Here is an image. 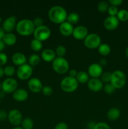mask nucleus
<instances>
[{
    "label": "nucleus",
    "mask_w": 128,
    "mask_h": 129,
    "mask_svg": "<svg viewBox=\"0 0 128 129\" xmlns=\"http://www.w3.org/2000/svg\"><path fill=\"white\" fill-rule=\"evenodd\" d=\"M68 14L67 11L62 6L56 5L49 10L48 18L55 23H62L67 20Z\"/></svg>",
    "instance_id": "obj_1"
},
{
    "label": "nucleus",
    "mask_w": 128,
    "mask_h": 129,
    "mask_svg": "<svg viewBox=\"0 0 128 129\" xmlns=\"http://www.w3.org/2000/svg\"><path fill=\"white\" fill-rule=\"evenodd\" d=\"M16 29L17 32L23 36H28L33 34L35 26L32 20L28 19H23L16 24Z\"/></svg>",
    "instance_id": "obj_2"
},
{
    "label": "nucleus",
    "mask_w": 128,
    "mask_h": 129,
    "mask_svg": "<svg viewBox=\"0 0 128 129\" xmlns=\"http://www.w3.org/2000/svg\"><path fill=\"white\" fill-rule=\"evenodd\" d=\"M79 83L75 78L67 76L61 80L60 87L63 91L67 93H72L78 88Z\"/></svg>",
    "instance_id": "obj_3"
},
{
    "label": "nucleus",
    "mask_w": 128,
    "mask_h": 129,
    "mask_svg": "<svg viewBox=\"0 0 128 129\" xmlns=\"http://www.w3.org/2000/svg\"><path fill=\"white\" fill-rule=\"evenodd\" d=\"M52 68L58 74H65L69 70V63L64 57H57L52 62Z\"/></svg>",
    "instance_id": "obj_4"
},
{
    "label": "nucleus",
    "mask_w": 128,
    "mask_h": 129,
    "mask_svg": "<svg viewBox=\"0 0 128 129\" xmlns=\"http://www.w3.org/2000/svg\"><path fill=\"white\" fill-rule=\"evenodd\" d=\"M126 82V77L122 71L116 70L112 73V78L110 83L115 89H120L124 86Z\"/></svg>",
    "instance_id": "obj_5"
},
{
    "label": "nucleus",
    "mask_w": 128,
    "mask_h": 129,
    "mask_svg": "<svg viewBox=\"0 0 128 129\" xmlns=\"http://www.w3.org/2000/svg\"><path fill=\"white\" fill-rule=\"evenodd\" d=\"M84 43L85 46L89 49H96L101 44V38L98 34L92 33L85 37Z\"/></svg>",
    "instance_id": "obj_6"
},
{
    "label": "nucleus",
    "mask_w": 128,
    "mask_h": 129,
    "mask_svg": "<svg viewBox=\"0 0 128 129\" xmlns=\"http://www.w3.org/2000/svg\"><path fill=\"white\" fill-rule=\"evenodd\" d=\"M51 35V30L46 25H43L40 27L35 28L33 32V36L35 39L40 41H45L47 40Z\"/></svg>",
    "instance_id": "obj_7"
},
{
    "label": "nucleus",
    "mask_w": 128,
    "mask_h": 129,
    "mask_svg": "<svg viewBox=\"0 0 128 129\" xmlns=\"http://www.w3.org/2000/svg\"><path fill=\"white\" fill-rule=\"evenodd\" d=\"M17 76L21 80H26L31 77L33 74V68L30 64H25L19 66L16 71Z\"/></svg>",
    "instance_id": "obj_8"
},
{
    "label": "nucleus",
    "mask_w": 128,
    "mask_h": 129,
    "mask_svg": "<svg viewBox=\"0 0 128 129\" xmlns=\"http://www.w3.org/2000/svg\"><path fill=\"white\" fill-rule=\"evenodd\" d=\"M8 119L13 125L18 127L20 124H21L23 118L20 111L17 109H13L10 110L8 114Z\"/></svg>",
    "instance_id": "obj_9"
},
{
    "label": "nucleus",
    "mask_w": 128,
    "mask_h": 129,
    "mask_svg": "<svg viewBox=\"0 0 128 129\" xmlns=\"http://www.w3.org/2000/svg\"><path fill=\"white\" fill-rule=\"evenodd\" d=\"M18 82L12 78H8L5 79L1 84L3 91L6 93H14L17 89Z\"/></svg>",
    "instance_id": "obj_10"
},
{
    "label": "nucleus",
    "mask_w": 128,
    "mask_h": 129,
    "mask_svg": "<svg viewBox=\"0 0 128 129\" xmlns=\"http://www.w3.org/2000/svg\"><path fill=\"white\" fill-rule=\"evenodd\" d=\"M103 73V68L99 63H93L88 68V74L92 78H99Z\"/></svg>",
    "instance_id": "obj_11"
},
{
    "label": "nucleus",
    "mask_w": 128,
    "mask_h": 129,
    "mask_svg": "<svg viewBox=\"0 0 128 129\" xmlns=\"http://www.w3.org/2000/svg\"><path fill=\"white\" fill-rule=\"evenodd\" d=\"M16 16L13 15L5 19L3 23L2 28L5 32L11 33L16 26Z\"/></svg>",
    "instance_id": "obj_12"
},
{
    "label": "nucleus",
    "mask_w": 128,
    "mask_h": 129,
    "mask_svg": "<svg viewBox=\"0 0 128 129\" xmlns=\"http://www.w3.org/2000/svg\"><path fill=\"white\" fill-rule=\"evenodd\" d=\"M119 24V20L116 16H109L104 20V26L109 31L114 30L117 28Z\"/></svg>",
    "instance_id": "obj_13"
},
{
    "label": "nucleus",
    "mask_w": 128,
    "mask_h": 129,
    "mask_svg": "<svg viewBox=\"0 0 128 129\" xmlns=\"http://www.w3.org/2000/svg\"><path fill=\"white\" fill-rule=\"evenodd\" d=\"M28 86L31 91L36 93L41 91L43 88L41 81L36 78H33L30 79L28 83Z\"/></svg>",
    "instance_id": "obj_14"
},
{
    "label": "nucleus",
    "mask_w": 128,
    "mask_h": 129,
    "mask_svg": "<svg viewBox=\"0 0 128 129\" xmlns=\"http://www.w3.org/2000/svg\"><path fill=\"white\" fill-rule=\"evenodd\" d=\"M88 35L87 28L82 25H79L74 28L72 34L73 37L77 40H84Z\"/></svg>",
    "instance_id": "obj_15"
},
{
    "label": "nucleus",
    "mask_w": 128,
    "mask_h": 129,
    "mask_svg": "<svg viewBox=\"0 0 128 129\" xmlns=\"http://www.w3.org/2000/svg\"><path fill=\"white\" fill-rule=\"evenodd\" d=\"M87 87L90 90L94 92H98L104 87L103 83L99 78H91L87 82Z\"/></svg>",
    "instance_id": "obj_16"
},
{
    "label": "nucleus",
    "mask_w": 128,
    "mask_h": 129,
    "mask_svg": "<svg viewBox=\"0 0 128 129\" xmlns=\"http://www.w3.org/2000/svg\"><path fill=\"white\" fill-rule=\"evenodd\" d=\"M74 29V28L73 26V25L67 21L61 23L59 26V30H60V33L61 35L65 37H69L72 35Z\"/></svg>",
    "instance_id": "obj_17"
},
{
    "label": "nucleus",
    "mask_w": 128,
    "mask_h": 129,
    "mask_svg": "<svg viewBox=\"0 0 128 129\" xmlns=\"http://www.w3.org/2000/svg\"><path fill=\"white\" fill-rule=\"evenodd\" d=\"M13 98L17 102H25L28 98V93L27 91L22 88L17 89L13 94Z\"/></svg>",
    "instance_id": "obj_18"
},
{
    "label": "nucleus",
    "mask_w": 128,
    "mask_h": 129,
    "mask_svg": "<svg viewBox=\"0 0 128 129\" xmlns=\"http://www.w3.org/2000/svg\"><path fill=\"white\" fill-rule=\"evenodd\" d=\"M41 57L45 62H53L56 58V54L53 50L51 49H45L41 52Z\"/></svg>",
    "instance_id": "obj_19"
},
{
    "label": "nucleus",
    "mask_w": 128,
    "mask_h": 129,
    "mask_svg": "<svg viewBox=\"0 0 128 129\" xmlns=\"http://www.w3.org/2000/svg\"><path fill=\"white\" fill-rule=\"evenodd\" d=\"M27 60L25 54L21 52H16L12 56V62L16 66H22L26 64Z\"/></svg>",
    "instance_id": "obj_20"
},
{
    "label": "nucleus",
    "mask_w": 128,
    "mask_h": 129,
    "mask_svg": "<svg viewBox=\"0 0 128 129\" xmlns=\"http://www.w3.org/2000/svg\"><path fill=\"white\" fill-rule=\"evenodd\" d=\"M120 115V112L119 108H111L109 110L107 113V117L109 120L111 121H114L117 120L119 118Z\"/></svg>",
    "instance_id": "obj_21"
},
{
    "label": "nucleus",
    "mask_w": 128,
    "mask_h": 129,
    "mask_svg": "<svg viewBox=\"0 0 128 129\" xmlns=\"http://www.w3.org/2000/svg\"><path fill=\"white\" fill-rule=\"evenodd\" d=\"M16 40H17V38H16V35L12 33L6 34L3 39V41L5 43V44L9 45V46L13 45L16 42Z\"/></svg>",
    "instance_id": "obj_22"
},
{
    "label": "nucleus",
    "mask_w": 128,
    "mask_h": 129,
    "mask_svg": "<svg viewBox=\"0 0 128 129\" xmlns=\"http://www.w3.org/2000/svg\"><path fill=\"white\" fill-rule=\"evenodd\" d=\"M89 76H90L89 75L88 73H86L85 71H80L77 73L75 79H77L78 83L84 84V83H86L89 81V79H90Z\"/></svg>",
    "instance_id": "obj_23"
},
{
    "label": "nucleus",
    "mask_w": 128,
    "mask_h": 129,
    "mask_svg": "<svg viewBox=\"0 0 128 129\" xmlns=\"http://www.w3.org/2000/svg\"><path fill=\"white\" fill-rule=\"evenodd\" d=\"M30 47L31 49L35 52H39L42 49L43 44L42 42L37 40L36 39H33L30 43Z\"/></svg>",
    "instance_id": "obj_24"
},
{
    "label": "nucleus",
    "mask_w": 128,
    "mask_h": 129,
    "mask_svg": "<svg viewBox=\"0 0 128 129\" xmlns=\"http://www.w3.org/2000/svg\"><path fill=\"white\" fill-rule=\"evenodd\" d=\"M80 16L78 13L75 12L70 13L69 15H68L67 18V21L70 23V24H76L79 22Z\"/></svg>",
    "instance_id": "obj_25"
},
{
    "label": "nucleus",
    "mask_w": 128,
    "mask_h": 129,
    "mask_svg": "<svg viewBox=\"0 0 128 129\" xmlns=\"http://www.w3.org/2000/svg\"><path fill=\"white\" fill-rule=\"evenodd\" d=\"M98 51L101 55H107L110 52V47L108 44H101L98 47Z\"/></svg>",
    "instance_id": "obj_26"
},
{
    "label": "nucleus",
    "mask_w": 128,
    "mask_h": 129,
    "mask_svg": "<svg viewBox=\"0 0 128 129\" xmlns=\"http://www.w3.org/2000/svg\"><path fill=\"white\" fill-rule=\"evenodd\" d=\"M33 125V121L30 118H24L21 122V127L23 129H32Z\"/></svg>",
    "instance_id": "obj_27"
},
{
    "label": "nucleus",
    "mask_w": 128,
    "mask_h": 129,
    "mask_svg": "<svg viewBox=\"0 0 128 129\" xmlns=\"http://www.w3.org/2000/svg\"><path fill=\"white\" fill-rule=\"evenodd\" d=\"M29 64L32 66H36L40 62V57L38 54H34L29 57Z\"/></svg>",
    "instance_id": "obj_28"
},
{
    "label": "nucleus",
    "mask_w": 128,
    "mask_h": 129,
    "mask_svg": "<svg viewBox=\"0 0 128 129\" xmlns=\"http://www.w3.org/2000/svg\"><path fill=\"white\" fill-rule=\"evenodd\" d=\"M109 6H110V5H109V3L108 1H102L100 2H99V4H98L97 10L99 12L105 13L108 11V9H109Z\"/></svg>",
    "instance_id": "obj_29"
},
{
    "label": "nucleus",
    "mask_w": 128,
    "mask_h": 129,
    "mask_svg": "<svg viewBox=\"0 0 128 129\" xmlns=\"http://www.w3.org/2000/svg\"><path fill=\"white\" fill-rule=\"evenodd\" d=\"M116 17L120 21H126L128 20V11L125 10H120L118 11Z\"/></svg>",
    "instance_id": "obj_30"
},
{
    "label": "nucleus",
    "mask_w": 128,
    "mask_h": 129,
    "mask_svg": "<svg viewBox=\"0 0 128 129\" xmlns=\"http://www.w3.org/2000/svg\"><path fill=\"white\" fill-rule=\"evenodd\" d=\"M66 48L63 45H58L57 47L56 48V50H55V54L59 57H64L65 54H66Z\"/></svg>",
    "instance_id": "obj_31"
},
{
    "label": "nucleus",
    "mask_w": 128,
    "mask_h": 129,
    "mask_svg": "<svg viewBox=\"0 0 128 129\" xmlns=\"http://www.w3.org/2000/svg\"><path fill=\"white\" fill-rule=\"evenodd\" d=\"M112 78V73L110 72H104L100 76V80L102 81V83H110Z\"/></svg>",
    "instance_id": "obj_32"
},
{
    "label": "nucleus",
    "mask_w": 128,
    "mask_h": 129,
    "mask_svg": "<svg viewBox=\"0 0 128 129\" xmlns=\"http://www.w3.org/2000/svg\"><path fill=\"white\" fill-rule=\"evenodd\" d=\"M103 89H104V91L106 93L109 94H111L112 93H114L115 91V88L110 83H106L105 85L103 87Z\"/></svg>",
    "instance_id": "obj_33"
},
{
    "label": "nucleus",
    "mask_w": 128,
    "mask_h": 129,
    "mask_svg": "<svg viewBox=\"0 0 128 129\" xmlns=\"http://www.w3.org/2000/svg\"><path fill=\"white\" fill-rule=\"evenodd\" d=\"M15 73V68L12 66H8L4 69V74L8 77H11Z\"/></svg>",
    "instance_id": "obj_34"
},
{
    "label": "nucleus",
    "mask_w": 128,
    "mask_h": 129,
    "mask_svg": "<svg viewBox=\"0 0 128 129\" xmlns=\"http://www.w3.org/2000/svg\"><path fill=\"white\" fill-rule=\"evenodd\" d=\"M41 91H42L43 94L45 96H50L53 94V90L52 88L49 86H44Z\"/></svg>",
    "instance_id": "obj_35"
},
{
    "label": "nucleus",
    "mask_w": 128,
    "mask_h": 129,
    "mask_svg": "<svg viewBox=\"0 0 128 129\" xmlns=\"http://www.w3.org/2000/svg\"><path fill=\"white\" fill-rule=\"evenodd\" d=\"M118 11H119V10H118L117 7L114 6H111V5H110V6H109V9H108L107 12L110 16H116L118 13Z\"/></svg>",
    "instance_id": "obj_36"
},
{
    "label": "nucleus",
    "mask_w": 128,
    "mask_h": 129,
    "mask_svg": "<svg viewBox=\"0 0 128 129\" xmlns=\"http://www.w3.org/2000/svg\"><path fill=\"white\" fill-rule=\"evenodd\" d=\"M93 129H111L110 126L105 122H99L96 123Z\"/></svg>",
    "instance_id": "obj_37"
},
{
    "label": "nucleus",
    "mask_w": 128,
    "mask_h": 129,
    "mask_svg": "<svg viewBox=\"0 0 128 129\" xmlns=\"http://www.w3.org/2000/svg\"><path fill=\"white\" fill-rule=\"evenodd\" d=\"M33 23L34 25H35V28L40 27V26L44 25V21L40 17H36L33 20Z\"/></svg>",
    "instance_id": "obj_38"
},
{
    "label": "nucleus",
    "mask_w": 128,
    "mask_h": 129,
    "mask_svg": "<svg viewBox=\"0 0 128 129\" xmlns=\"http://www.w3.org/2000/svg\"><path fill=\"white\" fill-rule=\"evenodd\" d=\"M8 61V57L5 53H0V66H4L6 64Z\"/></svg>",
    "instance_id": "obj_39"
},
{
    "label": "nucleus",
    "mask_w": 128,
    "mask_h": 129,
    "mask_svg": "<svg viewBox=\"0 0 128 129\" xmlns=\"http://www.w3.org/2000/svg\"><path fill=\"white\" fill-rule=\"evenodd\" d=\"M109 5H110L111 6H120L122 3V0H109Z\"/></svg>",
    "instance_id": "obj_40"
},
{
    "label": "nucleus",
    "mask_w": 128,
    "mask_h": 129,
    "mask_svg": "<svg viewBox=\"0 0 128 129\" xmlns=\"http://www.w3.org/2000/svg\"><path fill=\"white\" fill-rule=\"evenodd\" d=\"M55 129H69V127L64 122H60L56 125Z\"/></svg>",
    "instance_id": "obj_41"
},
{
    "label": "nucleus",
    "mask_w": 128,
    "mask_h": 129,
    "mask_svg": "<svg viewBox=\"0 0 128 129\" xmlns=\"http://www.w3.org/2000/svg\"><path fill=\"white\" fill-rule=\"evenodd\" d=\"M8 118V114L4 110H0V121H4Z\"/></svg>",
    "instance_id": "obj_42"
},
{
    "label": "nucleus",
    "mask_w": 128,
    "mask_h": 129,
    "mask_svg": "<svg viewBox=\"0 0 128 129\" xmlns=\"http://www.w3.org/2000/svg\"><path fill=\"white\" fill-rule=\"evenodd\" d=\"M77 74V71L75 70V69H71V70H70V71H69V75H70L69 76L75 78Z\"/></svg>",
    "instance_id": "obj_43"
},
{
    "label": "nucleus",
    "mask_w": 128,
    "mask_h": 129,
    "mask_svg": "<svg viewBox=\"0 0 128 129\" xmlns=\"http://www.w3.org/2000/svg\"><path fill=\"white\" fill-rule=\"evenodd\" d=\"M107 63V62L106 59H104V58H103V59H101L100 60H99V64H100L102 67V66H106Z\"/></svg>",
    "instance_id": "obj_44"
},
{
    "label": "nucleus",
    "mask_w": 128,
    "mask_h": 129,
    "mask_svg": "<svg viewBox=\"0 0 128 129\" xmlns=\"http://www.w3.org/2000/svg\"><path fill=\"white\" fill-rule=\"evenodd\" d=\"M5 35V31H4L3 29L2 28L0 27V40H1L3 39Z\"/></svg>",
    "instance_id": "obj_45"
},
{
    "label": "nucleus",
    "mask_w": 128,
    "mask_h": 129,
    "mask_svg": "<svg viewBox=\"0 0 128 129\" xmlns=\"http://www.w3.org/2000/svg\"><path fill=\"white\" fill-rule=\"evenodd\" d=\"M5 47V43H4L3 41H2V40H0V53L4 50Z\"/></svg>",
    "instance_id": "obj_46"
},
{
    "label": "nucleus",
    "mask_w": 128,
    "mask_h": 129,
    "mask_svg": "<svg viewBox=\"0 0 128 129\" xmlns=\"http://www.w3.org/2000/svg\"><path fill=\"white\" fill-rule=\"evenodd\" d=\"M4 74V69L0 66V78H2Z\"/></svg>",
    "instance_id": "obj_47"
},
{
    "label": "nucleus",
    "mask_w": 128,
    "mask_h": 129,
    "mask_svg": "<svg viewBox=\"0 0 128 129\" xmlns=\"http://www.w3.org/2000/svg\"><path fill=\"white\" fill-rule=\"evenodd\" d=\"M125 55H126L127 57L128 58V47H127L126 48V49H125Z\"/></svg>",
    "instance_id": "obj_48"
},
{
    "label": "nucleus",
    "mask_w": 128,
    "mask_h": 129,
    "mask_svg": "<svg viewBox=\"0 0 128 129\" xmlns=\"http://www.w3.org/2000/svg\"><path fill=\"white\" fill-rule=\"evenodd\" d=\"M13 129H23V128L22 127H15V128H13Z\"/></svg>",
    "instance_id": "obj_49"
},
{
    "label": "nucleus",
    "mask_w": 128,
    "mask_h": 129,
    "mask_svg": "<svg viewBox=\"0 0 128 129\" xmlns=\"http://www.w3.org/2000/svg\"><path fill=\"white\" fill-rule=\"evenodd\" d=\"M2 21H3V20H2V18H1V16H0V23H1L2 22Z\"/></svg>",
    "instance_id": "obj_50"
},
{
    "label": "nucleus",
    "mask_w": 128,
    "mask_h": 129,
    "mask_svg": "<svg viewBox=\"0 0 128 129\" xmlns=\"http://www.w3.org/2000/svg\"><path fill=\"white\" fill-rule=\"evenodd\" d=\"M1 84L0 83V90H1Z\"/></svg>",
    "instance_id": "obj_51"
},
{
    "label": "nucleus",
    "mask_w": 128,
    "mask_h": 129,
    "mask_svg": "<svg viewBox=\"0 0 128 129\" xmlns=\"http://www.w3.org/2000/svg\"><path fill=\"white\" fill-rule=\"evenodd\" d=\"M0 104H1V99H0Z\"/></svg>",
    "instance_id": "obj_52"
}]
</instances>
